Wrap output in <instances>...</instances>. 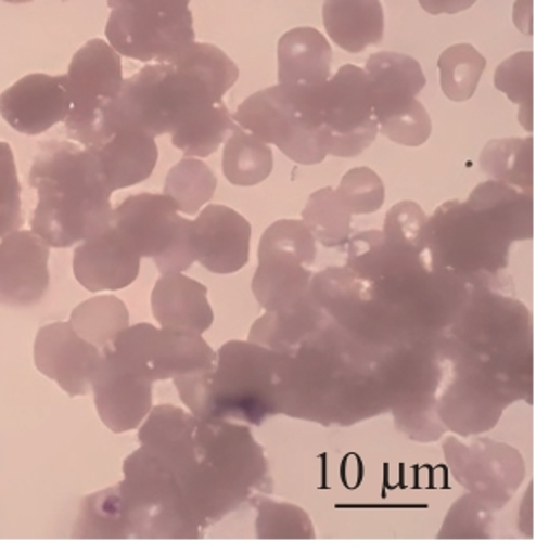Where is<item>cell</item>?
Listing matches in <instances>:
<instances>
[{
    "instance_id": "1",
    "label": "cell",
    "mask_w": 549,
    "mask_h": 555,
    "mask_svg": "<svg viewBox=\"0 0 549 555\" xmlns=\"http://www.w3.org/2000/svg\"><path fill=\"white\" fill-rule=\"evenodd\" d=\"M386 352L368 347L328 318L318 333L284 353L281 414L346 427L391 411Z\"/></svg>"
},
{
    "instance_id": "2",
    "label": "cell",
    "mask_w": 549,
    "mask_h": 555,
    "mask_svg": "<svg viewBox=\"0 0 549 555\" xmlns=\"http://www.w3.org/2000/svg\"><path fill=\"white\" fill-rule=\"evenodd\" d=\"M346 267L363 281L398 345L444 336L470 296V284L434 267L430 255L391 246L382 230L349 238Z\"/></svg>"
},
{
    "instance_id": "3",
    "label": "cell",
    "mask_w": 549,
    "mask_h": 555,
    "mask_svg": "<svg viewBox=\"0 0 549 555\" xmlns=\"http://www.w3.org/2000/svg\"><path fill=\"white\" fill-rule=\"evenodd\" d=\"M447 371L501 397L531 402L532 313L508 286H471L442 336Z\"/></svg>"
},
{
    "instance_id": "4",
    "label": "cell",
    "mask_w": 549,
    "mask_h": 555,
    "mask_svg": "<svg viewBox=\"0 0 549 555\" xmlns=\"http://www.w3.org/2000/svg\"><path fill=\"white\" fill-rule=\"evenodd\" d=\"M28 183L37 192L31 232L49 247L76 246L111 225L114 192L93 149L68 142L42 143Z\"/></svg>"
},
{
    "instance_id": "5",
    "label": "cell",
    "mask_w": 549,
    "mask_h": 555,
    "mask_svg": "<svg viewBox=\"0 0 549 555\" xmlns=\"http://www.w3.org/2000/svg\"><path fill=\"white\" fill-rule=\"evenodd\" d=\"M284 353L232 339L215 366L174 379L187 410L203 422L258 427L283 411Z\"/></svg>"
},
{
    "instance_id": "6",
    "label": "cell",
    "mask_w": 549,
    "mask_h": 555,
    "mask_svg": "<svg viewBox=\"0 0 549 555\" xmlns=\"http://www.w3.org/2000/svg\"><path fill=\"white\" fill-rule=\"evenodd\" d=\"M174 474L204 531L240 511L269 482L264 448L248 425L235 422L200 420L194 453Z\"/></svg>"
},
{
    "instance_id": "7",
    "label": "cell",
    "mask_w": 549,
    "mask_h": 555,
    "mask_svg": "<svg viewBox=\"0 0 549 555\" xmlns=\"http://www.w3.org/2000/svg\"><path fill=\"white\" fill-rule=\"evenodd\" d=\"M224 98L201 76L183 51L171 63H151L123 82L102 117V143L117 129L152 138L171 134Z\"/></svg>"
},
{
    "instance_id": "8",
    "label": "cell",
    "mask_w": 549,
    "mask_h": 555,
    "mask_svg": "<svg viewBox=\"0 0 549 555\" xmlns=\"http://www.w3.org/2000/svg\"><path fill=\"white\" fill-rule=\"evenodd\" d=\"M513 244L487 218L461 201L436 207L425 225V247L434 267L471 286H511L502 273Z\"/></svg>"
},
{
    "instance_id": "9",
    "label": "cell",
    "mask_w": 549,
    "mask_h": 555,
    "mask_svg": "<svg viewBox=\"0 0 549 555\" xmlns=\"http://www.w3.org/2000/svg\"><path fill=\"white\" fill-rule=\"evenodd\" d=\"M283 89L302 119L323 132L328 155L349 159L375 142L372 86L361 66H341L319 88Z\"/></svg>"
},
{
    "instance_id": "10",
    "label": "cell",
    "mask_w": 549,
    "mask_h": 555,
    "mask_svg": "<svg viewBox=\"0 0 549 555\" xmlns=\"http://www.w3.org/2000/svg\"><path fill=\"white\" fill-rule=\"evenodd\" d=\"M120 500L133 540H201L204 529L187 505L182 488L168 465L138 448L123 463Z\"/></svg>"
},
{
    "instance_id": "11",
    "label": "cell",
    "mask_w": 549,
    "mask_h": 555,
    "mask_svg": "<svg viewBox=\"0 0 549 555\" xmlns=\"http://www.w3.org/2000/svg\"><path fill=\"white\" fill-rule=\"evenodd\" d=\"M106 39L120 56L171 63L195 42L191 0H106Z\"/></svg>"
},
{
    "instance_id": "12",
    "label": "cell",
    "mask_w": 549,
    "mask_h": 555,
    "mask_svg": "<svg viewBox=\"0 0 549 555\" xmlns=\"http://www.w3.org/2000/svg\"><path fill=\"white\" fill-rule=\"evenodd\" d=\"M72 108L65 131L74 142L88 149L102 145V117L108 103L116 100L125 77L120 54L105 40H89L77 51L68 66Z\"/></svg>"
},
{
    "instance_id": "13",
    "label": "cell",
    "mask_w": 549,
    "mask_h": 555,
    "mask_svg": "<svg viewBox=\"0 0 549 555\" xmlns=\"http://www.w3.org/2000/svg\"><path fill=\"white\" fill-rule=\"evenodd\" d=\"M108 350L152 384L209 370L217 361V352L203 335L164 330L149 322L126 327Z\"/></svg>"
},
{
    "instance_id": "14",
    "label": "cell",
    "mask_w": 549,
    "mask_h": 555,
    "mask_svg": "<svg viewBox=\"0 0 549 555\" xmlns=\"http://www.w3.org/2000/svg\"><path fill=\"white\" fill-rule=\"evenodd\" d=\"M232 119L267 145L278 146L290 160L301 166H315L327 159L323 132L302 119L280 85L246 98Z\"/></svg>"
},
{
    "instance_id": "15",
    "label": "cell",
    "mask_w": 549,
    "mask_h": 555,
    "mask_svg": "<svg viewBox=\"0 0 549 555\" xmlns=\"http://www.w3.org/2000/svg\"><path fill=\"white\" fill-rule=\"evenodd\" d=\"M444 453L454 479L496 511L513 499L525 477L522 453L491 439L448 437Z\"/></svg>"
},
{
    "instance_id": "16",
    "label": "cell",
    "mask_w": 549,
    "mask_h": 555,
    "mask_svg": "<svg viewBox=\"0 0 549 555\" xmlns=\"http://www.w3.org/2000/svg\"><path fill=\"white\" fill-rule=\"evenodd\" d=\"M103 352L80 338L68 322H51L37 331L34 362L37 370L59 384L68 397L91 393Z\"/></svg>"
},
{
    "instance_id": "17",
    "label": "cell",
    "mask_w": 549,
    "mask_h": 555,
    "mask_svg": "<svg viewBox=\"0 0 549 555\" xmlns=\"http://www.w3.org/2000/svg\"><path fill=\"white\" fill-rule=\"evenodd\" d=\"M187 220L174 198L143 192L129 195L112 211L111 225L140 258L157 260L177 244Z\"/></svg>"
},
{
    "instance_id": "18",
    "label": "cell",
    "mask_w": 549,
    "mask_h": 555,
    "mask_svg": "<svg viewBox=\"0 0 549 555\" xmlns=\"http://www.w3.org/2000/svg\"><path fill=\"white\" fill-rule=\"evenodd\" d=\"M98 414L111 433L137 430L154 408V384L126 367L105 350L91 385Z\"/></svg>"
},
{
    "instance_id": "19",
    "label": "cell",
    "mask_w": 549,
    "mask_h": 555,
    "mask_svg": "<svg viewBox=\"0 0 549 555\" xmlns=\"http://www.w3.org/2000/svg\"><path fill=\"white\" fill-rule=\"evenodd\" d=\"M49 249L31 230H13L0 237V305L25 309L49 289Z\"/></svg>"
},
{
    "instance_id": "20",
    "label": "cell",
    "mask_w": 549,
    "mask_h": 555,
    "mask_svg": "<svg viewBox=\"0 0 549 555\" xmlns=\"http://www.w3.org/2000/svg\"><path fill=\"white\" fill-rule=\"evenodd\" d=\"M72 98L65 76L31 74L0 94V115L14 131L37 137L65 122Z\"/></svg>"
},
{
    "instance_id": "21",
    "label": "cell",
    "mask_w": 549,
    "mask_h": 555,
    "mask_svg": "<svg viewBox=\"0 0 549 555\" xmlns=\"http://www.w3.org/2000/svg\"><path fill=\"white\" fill-rule=\"evenodd\" d=\"M195 261L218 275L240 272L250 261L252 225L222 204L204 206L192 221Z\"/></svg>"
},
{
    "instance_id": "22",
    "label": "cell",
    "mask_w": 549,
    "mask_h": 555,
    "mask_svg": "<svg viewBox=\"0 0 549 555\" xmlns=\"http://www.w3.org/2000/svg\"><path fill=\"white\" fill-rule=\"evenodd\" d=\"M142 258L125 243L114 227L86 238L74 253L77 283L91 293L119 292L140 275Z\"/></svg>"
},
{
    "instance_id": "23",
    "label": "cell",
    "mask_w": 549,
    "mask_h": 555,
    "mask_svg": "<svg viewBox=\"0 0 549 555\" xmlns=\"http://www.w3.org/2000/svg\"><path fill=\"white\" fill-rule=\"evenodd\" d=\"M506 408L501 397L448 371L436 393V413L442 424L459 437L488 433L499 424Z\"/></svg>"
},
{
    "instance_id": "24",
    "label": "cell",
    "mask_w": 549,
    "mask_h": 555,
    "mask_svg": "<svg viewBox=\"0 0 549 555\" xmlns=\"http://www.w3.org/2000/svg\"><path fill=\"white\" fill-rule=\"evenodd\" d=\"M151 307L164 330L203 335L215 322L208 287L186 273H163L152 289Z\"/></svg>"
},
{
    "instance_id": "25",
    "label": "cell",
    "mask_w": 549,
    "mask_h": 555,
    "mask_svg": "<svg viewBox=\"0 0 549 555\" xmlns=\"http://www.w3.org/2000/svg\"><path fill=\"white\" fill-rule=\"evenodd\" d=\"M363 70L372 86L376 122L404 112L427 85L421 63L395 51L373 53Z\"/></svg>"
},
{
    "instance_id": "26",
    "label": "cell",
    "mask_w": 549,
    "mask_h": 555,
    "mask_svg": "<svg viewBox=\"0 0 549 555\" xmlns=\"http://www.w3.org/2000/svg\"><path fill=\"white\" fill-rule=\"evenodd\" d=\"M332 44L312 27L284 31L278 42V85L319 88L332 77Z\"/></svg>"
},
{
    "instance_id": "27",
    "label": "cell",
    "mask_w": 549,
    "mask_h": 555,
    "mask_svg": "<svg viewBox=\"0 0 549 555\" xmlns=\"http://www.w3.org/2000/svg\"><path fill=\"white\" fill-rule=\"evenodd\" d=\"M93 151L102 163L112 192L129 189L151 178L159 159L155 138L138 129H117Z\"/></svg>"
},
{
    "instance_id": "28",
    "label": "cell",
    "mask_w": 549,
    "mask_h": 555,
    "mask_svg": "<svg viewBox=\"0 0 549 555\" xmlns=\"http://www.w3.org/2000/svg\"><path fill=\"white\" fill-rule=\"evenodd\" d=\"M465 203L487 218L511 244L534 235V194L531 190L488 180L471 192Z\"/></svg>"
},
{
    "instance_id": "29",
    "label": "cell",
    "mask_w": 549,
    "mask_h": 555,
    "mask_svg": "<svg viewBox=\"0 0 549 555\" xmlns=\"http://www.w3.org/2000/svg\"><path fill=\"white\" fill-rule=\"evenodd\" d=\"M323 25L333 44L346 53H363L386 31L382 0H324Z\"/></svg>"
},
{
    "instance_id": "30",
    "label": "cell",
    "mask_w": 549,
    "mask_h": 555,
    "mask_svg": "<svg viewBox=\"0 0 549 555\" xmlns=\"http://www.w3.org/2000/svg\"><path fill=\"white\" fill-rule=\"evenodd\" d=\"M327 321V313L309 292L289 309L264 313L250 330L248 339L274 352L290 353L318 333Z\"/></svg>"
},
{
    "instance_id": "31",
    "label": "cell",
    "mask_w": 549,
    "mask_h": 555,
    "mask_svg": "<svg viewBox=\"0 0 549 555\" xmlns=\"http://www.w3.org/2000/svg\"><path fill=\"white\" fill-rule=\"evenodd\" d=\"M312 270L290 258H261L253 275L252 292L266 312L289 309L309 293Z\"/></svg>"
},
{
    "instance_id": "32",
    "label": "cell",
    "mask_w": 549,
    "mask_h": 555,
    "mask_svg": "<svg viewBox=\"0 0 549 555\" xmlns=\"http://www.w3.org/2000/svg\"><path fill=\"white\" fill-rule=\"evenodd\" d=\"M76 540H133V531L126 516L119 488L89 494L82 500L76 525L72 528Z\"/></svg>"
},
{
    "instance_id": "33",
    "label": "cell",
    "mask_w": 549,
    "mask_h": 555,
    "mask_svg": "<svg viewBox=\"0 0 549 555\" xmlns=\"http://www.w3.org/2000/svg\"><path fill=\"white\" fill-rule=\"evenodd\" d=\"M274 168V154L267 143L234 124L224 146V177L231 185H260Z\"/></svg>"
},
{
    "instance_id": "34",
    "label": "cell",
    "mask_w": 549,
    "mask_h": 555,
    "mask_svg": "<svg viewBox=\"0 0 549 555\" xmlns=\"http://www.w3.org/2000/svg\"><path fill=\"white\" fill-rule=\"evenodd\" d=\"M480 168L490 180L534 189V138H496L483 146Z\"/></svg>"
},
{
    "instance_id": "35",
    "label": "cell",
    "mask_w": 549,
    "mask_h": 555,
    "mask_svg": "<svg viewBox=\"0 0 549 555\" xmlns=\"http://www.w3.org/2000/svg\"><path fill=\"white\" fill-rule=\"evenodd\" d=\"M68 324L80 338L105 352L129 326V310L117 296H94L77 305Z\"/></svg>"
},
{
    "instance_id": "36",
    "label": "cell",
    "mask_w": 549,
    "mask_h": 555,
    "mask_svg": "<svg viewBox=\"0 0 549 555\" xmlns=\"http://www.w3.org/2000/svg\"><path fill=\"white\" fill-rule=\"evenodd\" d=\"M234 128V119L226 103L218 102L171 132V143L186 157H209L220 149Z\"/></svg>"
},
{
    "instance_id": "37",
    "label": "cell",
    "mask_w": 549,
    "mask_h": 555,
    "mask_svg": "<svg viewBox=\"0 0 549 555\" xmlns=\"http://www.w3.org/2000/svg\"><path fill=\"white\" fill-rule=\"evenodd\" d=\"M350 220L353 215L346 204L339 197L337 190L330 186L310 194L302 211V221L306 223L316 243L330 249L349 243Z\"/></svg>"
},
{
    "instance_id": "38",
    "label": "cell",
    "mask_w": 549,
    "mask_h": 555,
    "mask_svg": "<svg viewBox=\"0 0 549 555\" xmlns=\"http://www.w3.org/2000/svg\"><path fill=\"white\" fill-rule=\"evenodd\" d=\"M217 185V177L208 164L197 157H183L169 169L164 195L174 198L178 211L192 217L212 201Z\"/></svg>"
},
{
    "instance_id": "39",
    "label": "cell",
    "mask_w": 549,
    "mask_h": 555,
    "mask_svg": "<svg viewBox=\"0 0 549 555\" xmlns=\"http://www.w3.org/2000/svg\"><path fill=\"white\" fill-rule=\"evenodd\" d=\"M487 60L474 46L454 44L438 57L439 86L450 102L464 103L476 93Z\"/></svg>"
},
{
    "instance_id": "40",
    "label": "cell",
    "mask_w": 549,
    "mask_h": 555,
    "mask_svg": "<svg viewBox=\"0 0 549 555\" xmlns=\"http://www.w3.org/2000/svg\"><path fill=\"white\" fill-rule=\"evenodd\" d=\"M494 86L519 105V122L534 131V53L520 51L497 66Z\"/></svg>"
},
{
    "instance_id": "41",
    "label": "cell",
    "mask_w": 549,
    "mask_h": 555,
    "mask_svg": "<svg viewBox=\"0 0 549 555\" xmlns=\"http://www.w3.org/2000/svg\"><path fill=\"white\" fill-rule=\"evenodd\" d=\"M255 537L258 540H312L315 525L304 508L286 502L258 499Z\"/></svg>"
},
{
    "instance_id": "42",
    "label": "cell",
    "mask_w": 549,
    "mask_h": 555,
    "mask_svg": "<svg viewBox=\"0 0 549 555\" xmlns=\"http://www.w3.org/2000/svg\"><path fill=\"white\" fill-rule=\"evenodd\" d=\"M318 255L316 238L302 220H278L267 227L258 244V260L261 258H290L312 267Z\"/></svg>"
},
{
    "instance_id": "43",
    "label": "cell",
    "mask_w": 549,
    "mask_h": 555,
    "mask_svg": "<svg viewBox=\"0 0 549 555\" xmlns=\"http://www.w3.org/2000/svg\"><path fill=\"white\" fill-rule=\"evenodd\" d=\"M496 508L476 494L465 493L454 503L444 526L439 529V540H488L494 537V514Z\"/></svg>"
},
{
    "instance_id": "44",
    "label": "cell",
    "mask_w": 549,
    "mask_h": 555,
    "mask_svg": "<svg viewBox=\"0 0 549 555\" xmlns=\"http://www.w3.org/2000/svg\"><path fill=\"white\" fill-rule=\"evenodd\" d=\"M425 225L427 217L424 209L413 201H401L387 211L382 235L391 246L419 255H430L425 247Z\"/></svg>"
},
{
    "instance_id": "45",
    "label": "cell",
    "mask_w": 549,
    "mask_h": 555,
    "mask_svg": "<svg viewBox=\"0 0 549 555\" xmlns=\"http://www.w3.org/2000/svg\"><path fill=\"white\" fill-rule=\"evenodd\" d=\"M337 194L350 215H372L384 206L386 185L373 169L359 166L342 177Z\"/></svg>"
},
{
    "instance_id": "46",
    "label": "cell",
    "mask_w": 549,
    "mask_h": 555,
    "mask_svg": "<svg viewBox=\"0 0 549 555\" xmlns=\"http://www.w3.org/2000/svg\"><path fill=\"white\" fill-rule=\"evenodd\" d=\"M433 131L430 112L419 100L407 106L404 112L391 115L379 122V132L387 140L401 146H422L430 140Z\"/></svg>"
},
{
    "instance_id": "47",
    "label": "cell",
    "mask_w": 549,
    "mask_h": 555,
    "mask_svg": "<svg viewBox=\"0 0 549 555\" xmlns=\"http://www.w3.org/2000/svg\"><path fill=\"white\" fill-rule=\"evenodd\" d=\"M395 416L399 433L410 437L413 441L433 442L447 433L436 413V399L433 401L417 402V404L398 405L391 410Z\"/></svg>"
},
{
    "instance_id": "48",
    "label": "cell",
    "mask_w": 549,
    "mask_h": 555,
    "mask_svg": "<svg viewBox=\"0 0 549 555\" xmlns=\"http://www.w3.org/2000/svg\"><path fill=\"white\" fill-rule=\"evenodd\" d=\"M0 212L22 215V185L10 143L0 142Z\"/></svg>"
},
{
    "instance_id": "49",
    "label": "cell",
    "mask_w": 549,
    "mask_h": 555,
    "mask_svg": "<svg viewBox=\"0 0 549 555\" xmlns=\"http://www.w3.org/2000/svg\"><path fill=\"white\" fill-rule=\"evenodd\" d=\"M155 261V267L163 273H183L195 263L194 244H192V220H187L186 229L171 249Z\"/></svg>"
},
{
    "instance_id": "50",
    "label": "cell",
    "mask_w": 549,
    "mask_h": 555,
    "mask_svg": "<svg viewBox=\"0 0 549 555\" xmlns=\"http://www.w3.org/2000/svg\"><path fill=\"white\" fill-rule=\"evenodd\" d=\"M478 0H419L422 10L433 16L439 14H459L471 10Z\"/></svg>"
},
{
    "instance_id": "51",
    "label": "cell",
    "mask_w": 549,
    "mask_h": 555,
    "mask_svg": "<svg viewBox=\"0 0 549 555\" xmlns=\"http://www.w3.org/2000/svg\"><path fill=\"white\" fill-rule=\"evenodd\" d=\"M532 10H534V0H516L513 10L514 25L527 36H532Z\"/></svg>"
},
{
    "instance_id": "52",
    "label": "cell",
    "mask_w": 549,
    "mask_h": 555,
    "mask_svg": "<svg viewBox=\"0 0 549 555\" xmlns=\"http://www.w3.org/2000/svg\"><path fill=\"white\" fill-rule=\"evenodd\" d=\"M22 227L23 215H5V212H0V237L10 234L13 230L22 229Z\"/></svg>"
},
{
    "instance_id": "53",
    "label": "cell",
    "mask_w": 549,
    "mask_h": 555,
    "mask_svg": "<svg viewBox=\"0 0 549 555\" xmlns=\"http://www.w3.org/2000/svg\"><path fill=\"white\" fill-rule=\"evenodd\" d=\"M5 2H11V4H23V2H31V0H5Z\"/></svg>"
}]
</instances>
